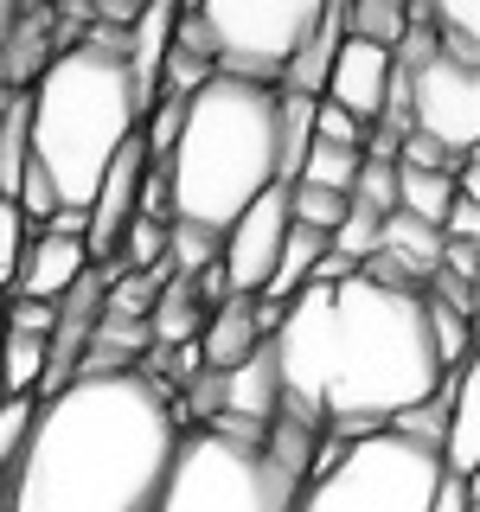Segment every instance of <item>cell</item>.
Wrapping results in <instances>:
<instances>
[{"instance_id":"1","label":"cell","mask_w":480,"mask_h":512,"mask_svg":"<svg viewBox=\"0 0 480 512\" xmlns=\"http://www.w3.org/2000/svg\"><path fill=\"white\" fill-rule=\"evenodd\" d=\"M269 352L282 378V416L327 429L333 448L384 436L404 410L429 404L448 384L429 340L423 288H384L372 276L340 288L308 282L295 301H282Z\"/></svg>"},{"instance_id":"2","label":"cell","mask_w":480,"mask_h":512,"mask_svg":"<svg viewBox=\"0 0 480 512\" xmlns=\"http://www.w3.org/2000/svg\"><path fill=\"white\" fill-rule=\"evenodd\" d=\"M180 448V397L128 372L64 384L13 461L7 512H154Z\"/></svg>"},{"instance_id":"3","label":"cell","mask_w":480,"mask_h":512,"mask_svg":"<svg viewBox=\"0 0 480 512\" xmlns=\"http://www.w3.org/2000/svg\"><path fill=\"white\" fill-rule=\"evenodd\" d=\"M26 135L58 205L90 212L109 160L141 135L135 84H128V64H122V32L90 26L84 39H71L45 64L39 84L26 90Z\"/></svg>"},{"instance_id":"4","label":"cell","mask_w":480,"mask_h":512,"mask_svg":"<svg viewBox=\"0 0 480 512\" xmlns=\"http://www.w3.org/2000/svg\"><path fill=\"white\" fill-rule=\"evenodd\" d=\"M167 173L173 224L199 231H231L276 180V90L212 77L199 96H186V122L173 154L160 160Z\"/></svg>"},{"instance_id":"5","label":"cell","mask_w":480,"mask_h":512,"mask_svg":"<svg viewBox=\"0 0 480 512\" xmlns=\"http://www.w3.org/2000/svg\"><path fill=\"white\" fill-rule=\"evenodd\" d=\"M442 461L436 448L404 436H365L346 442L320 474L295 493V512H436Z\"/></svg>"},{"instance_id":"6","label":"cell","mask_w":480,"mask_h":512,"mask_svg":"<svg viewBox=\"0 0 480 512\" xmlns=\"http://www.w3.org/2000/svg\"><path fill=\"white\" fill-rule=\"evenodd\" d=\"M301 480L282 474L256 442L218 429H180L154 512H295Z\"/></svg>"},{"instance_id":"7","label":"cell","mask_w":480,"mask_h":512,"mask_svg":"<svg viewBox=\"0 0 480 512\" xmlns=\"http://www.w3.org/2000/svg\"><path fill=\"white\" fill-rule=\"evenodd\" d=\"M327 0H269V7H250V0H212L199 7V26L212 39V71L237 77V84H263L276 90L288 58L314 39Z\"/></svg>"},{"instance_id":"8","label":"cell","mask_w":480,"mask_h":512,"mask_svg":"<svg viewBox=\"0 0 480 512\" xmlns=\"http://www.w3.org/2000/svg\"><path fill=\"white\" fill-rule=\"evenodd\" d=\"M410 135L436 141L442 154L474 160L480 141V77L474 64H455L448 52H436L423 71H410Z\"/></svg>"},{"instance_id":"9","label":"cell","mask_w":480,"mask_h":512,"mask_svg":"<svg viewBox=\"0 0 480 512\" xmlns=\"http://www.w3.org/2000/svg\"><path fill=\"white\" fill-rule=\"evenodd\" d=\"M282 237H288V186H269L263 199L250 205L244 218L224 231V250H218V269H224V288L231 295L256 301L269 288V269L282 256Z\"/></svg>"},{"instance_id":"10","label":"cell","mask_w":480,"mask_h":512,"mask_svg":"<svg viewBox=\"0 0 480 512\" xmlns=\"http://www.w3.org/2000/svg\"><path fill=\"white\" fill-rule=\"evenodd\" d=\"M384 84H391V52H378V45H365V39H340L320 103L346 109L352 122L372 128L378 122V103H384Z\"/></svg>"},{"instance_id":"11","label":"cell","mask_w":480,"mask_h":512,"mask_svg":"<svg viewBox=\"0 0 480 512\" xmlns=\"http://www.w3.org/2000/svg\"><path fill=\"white\" fill-rule=\"evenodd\" d=\"M442 474L448 480H474L480 468V365L448 372V416H442Z\"/></svg>"},{"instance_id":"12","label":"cell","mask_w":480,"mask_h":512,"mask_svg":"<svg viewBox=\"0 0 480 512\" xmlns=\"http://www.w3.org/2000/svg\"><path fill=\"white\" fill-rule=\"evenodd\" d=\"M84 269H90V256H84V244H77V237L39 231V237L20 250V269H13V288H7V295H20V301H58L64 288L84 276Z\"/></svg>"},{"instance_id":"13","label":"cell","mask_w":480,"mask_h":512,"mask_svg":"<svg viewBox=\"0 0 480 512\" xmlns=\"http://www.w3.org/2000/svg\"><path fill=\"white\" fill-rule=\"evenodd\" d=\"M263 346V333H256V301L231 295L218 301L212 314H205V333H199V372H237V365L250 359V352Z\"/></svg>"},{"instance_id":"14","label":"cell","mask_w":480,"mask_h":512,"mask_svg":"<svg viewBox=\"0 0 480 512\" xmlns=\"http://www.w3.org/2000/svg\"><path fill=\"white\" fill-rule=\"evenodd\" d=\"M340 39H346V7H327V13H320V26H314V39L288 58V71H282L276 90H288V96H320V90H327V71H333Z\"/></svg>"},{"instance_id":"15","label":"cell","mask_w":480,"mask_h":512,"mask_svg":"<svg viewBox=\"0 0 480 512\" xmlns=\"http://www.w3.org/2000/svg\"><path fill=\"white\" fill-rule=\"evenodd\" d=\"M199 333H205V308H199V295H192V282L167 276L160 295H154V308H148V346L173 352V346H192Z\"/></svg>"},{"instance_id":"16","label":"cell","mask_w":480,"mask_h":512,"mask_svg":"<svg viewBox=\"0 0 480 512\" xmlns=\"http://www.w3.org/2000/svg\"><path fill=\"white\" fill-rule=\"evenodd\" d=\"M448 205H455V180H448V173H410V167H397V212H404V218L436 224V231H442Z\"/></svg>"},{"instance_id":"17","label":"cell","mask_w":480,"mask_h":512,"mask_svg":"<svg viewBox=\"0 0 480 512\" xmlns=\"http://www.w3.org/2000/svg\"><path fill=\"white\" fill-rule=\"evenodd\" d=\"M116 256H122V276H154V269H167V224L154 218H128L122 237H116Z\"/></svg>"},{"instance_id":"18","label":"cell","mask_w":480,"mask_h":512,"mask_svg":"<svg viewBox=\"0 0 480 512\" xmlns=\"http://www.w3.org/2000/svg\"><path fill=\"white\" fill-rule=\"evenodd\" d=\"M39 372H45V340L7 333L0 340V397H32L39 391Z\"/></svg>"},{"instance_id":"19","label":"cell","mask_w":480,"mask_h":512,"mask_svg":"<svg viewBox=\"0 0 480 512\" xmlns=\"http://www.w3.org/2000/svg\"><path fill=\"white\" fill-rule=\"evenodd\" d=\"M404 26H410V13L397 0H359V7H346V39H365L378 52H397Z\"/></svg>"},{"instance_id":"20","label":"cell","mask_w":480,"mask_h":512,"mask_svg":"<svg viewBox=\"0 0 480 512\" xmlns=\"http://www.w3.org/2000/svg\"><path fill=\"white\" fill-rule=\"evenodd\" d=\"M160 282H167V269H154V276H103V320H148Z\"/></svg>"},{"instance_id":"21","label":"cell","mask_w":480,"mask_h":512,"mask_svg":"<svg viewBox=\"0 0 480 512\" xmlns=\"http://www.w3.org/2000/svg\"><path fill=\"white\" fill-rule=\"evenodd\" d=\"M346 199L359 205V212H372V218H391L397 212V167H384V160H359Z\"/></svg>"},{"instance_id":"22","label":"cell","mask_w":480,"mask_h":512,"mask_svg":"<svg viewBox=\"0 0 480 512\" xmlns=\"http://www.w3.org/2000/svg\"><path fill=\"white\" fill-rule=\"evenodd\" d=\"M352 173H359V154L346 148H308V160H301V180L295 186H327V192H352Z\"/></svg>"},{"instance_id":"23","label":"cell","mask_w":480,"mask_h":512,"mask_svg":"<svg viewBox=\"0 0 480 512\" xmlns=\"http://www.w3.org/2000/svg\"><path fill=\"white\" fill-rule=\"evenodd\" d=\"M32 423H39V404H32V397H0V480L13 474V461H20Z\"/></svg>"},{"instance_id":"24","label":"cell","mask_w":480,"mask_h":512,"mask_svg":"<svg viewBox=\"0 0 480 512\" xmlns=\"http://www.w3.org/2000/svg\"><path fill=\"white\" fill-rule=\"evenodd\" d=\"M327 250H333V256H346V263H359V269H365V263H372V256H378V218H372V212H359V205H352V212L340 218V231L327 237Z\"/></svg>"},{"instance_id":"25","label":"cell","mask_w":480,"mask_h":512,"mask_svg":"<svg viewBox=\"0 0 480 512\" xmlns=\"http://www.w3.org/2000/svg\"><path fill=\"white\" fill-rule=\"evenodd\" d=\"M474 231H480V205L474 199H455V205H448V218H442V244H474Z\"/></svg>"},{"instance_id":"26","label":"cell","mask_w":480,"mask_h":512,"mask_svg":"<svg viewBox=\"0 0 480 512\" xmlns=\"http://www.w3.org/2000/svg\"><path fill=\"white\" fill-rule=\"evenodd\" d=\"M436 512H474V480H448V474H442Z\"/></svg>"},{"instance_id":"27","label":"cell","mask_w":480,"mask_h":512,"mask_svg":"<svg viewBox=\"0 0 480 512\" xmlns=\"http://www.w3.org/2000/svg\"><path fill=\"white\" fill-rule=\"evenodd\" d=\"M0 512H7V487H0Z\"/></svg>"},{"instance_id":"28","label":"cell","mask_w":480,"mask_h":512,"mask_svg":"<svg viewBox=\"0 0 480 512\" xmlns=\"http://www.w3.org/2000/svg\"><path fill=\"white\" fill-rule=\"evenodd\" d=\"M0 340H7V320H0Z\"/></svg>"}]
</instances>
